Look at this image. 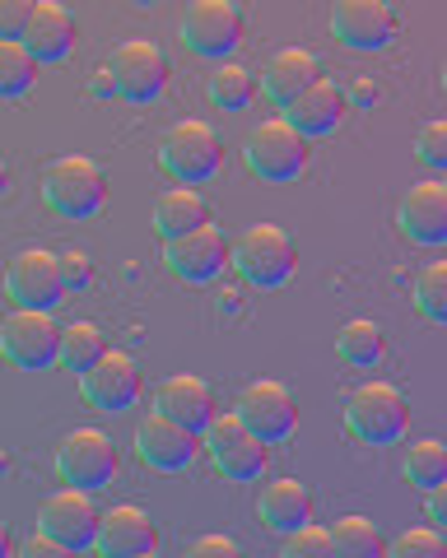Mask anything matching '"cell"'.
<instances>
[{"label":"cell","instance_id":"9c48e42d","mask_svg":"<svg viewBox=\"0 0 447 558\" xmlns=\"http://www.w3.org/2000/svg\"><path fill=\"white\" fill-rule=\"evenodd\" d=\"M57 317L51 307H14L0 322V354L24 373H43L57 363Z\"/></svg>","mask_w":447,"mask_h":558},{"label":"cell","instance_id":"ffe728a7","mask_svg":"<svg viewBox=\"0 0 447 558\" xmlns=\"http://www.w3.org/2000/svg\"><path fill=\"white\" fill-rule=\"evenodd\" d=\"M346 108H350V98L340 84H331L326 75H317L307 89H299L294 98L285 102V121L294 126L303 140H322V135H331L340 121H346Z\"/></svg>","mask_w":447,"mask_h":558},{"label":"cell","instance_id":"e575fe53","mask_svg":"<svg viewBox=\"0 0 447 558\" xmlns=\"http://www.w3.org/2000/svg\"><path fill=\"white\" fill-rule=\"evenodd\" d=\"M280 549L289 558H294V554H331V531L317 526V521H303V526L280 535Z\"/></svg>","mask_w":447,"mask_h":558},{"label":"cell","instance_id":"8992f818","mask_svg":"<svg viewBox=\"0 0 447 558\" xmlns=\"http://www.w3.org/2000/svg\"><path fill=\"white\" fill-rule=\"evenodd\" d=\"M117 470H122V457H117L112 438L94 424L84 428H71L57 447V475L61 484H75V488H89V494H98V488H108L117 480Z\"/></svg>","mask_w":447,"mask_h":558},{"label":"cell","instance_id":"7c38bea8","mask_svg":"<svg viewBox=\"0 0 447 558\" xmlns=\"http://www.w3.org/2000/svg\"><path fill=\"white\" fill-rule=\"evenodd\" d=\"M108 70H112L117 98H126V102H154L168 84V57H164V47L149 38H126L112 51Z\"/></svg>","mask_w":447,"mask_h":558},{"label":"cell","instance_id":"f6af8a7d","mask_svg":"<svg viewBox=\"0 0 447 558\" xmlns=\"http://www.w3.org/2000/svg\"><path fill=\"white\" fill-rule=\"evenodd\" d=\"M5 554H10V526L0 521V558H5Z\"/></svg>","mask_w":447,"mask_h":558},{"label":"cell","instance_id":"d6986e66","mask_svg":"<svg viewBox=\"0 0 447 558\" xmlns=\"http://www.w3.org/2000/svg\"><path fill=\"white\" fill-rule=\"evenodd\" d=\"M397 229L415 247H443L447 242V182L424 178L401 196L397 205Z\"/></svg>","mask_w":447,"mask_h":558},{"label":"cell","instance_id":"d590c367","mask_svg":"<svg viewBox=\"0 0 447 558\" xmlns=\"http://www.w3.org/2000/svg\"><path fill=\"white\" fill-rule=\"evenodd\" d=\"M57 266H61V284H65V293H75V289H84L89 284V256H84L80 247H65V252H57Z\"/></svg>","mask_w":447,"mask_h":558},{"label":"cell","instance_id":"d6a6232c","mask_svg":"<svg viewBox=\"0 0 447 558\" xmlns=\"http://www.w3.org/2000/svg\"><path fill=\"white\" fill-rule=\"evenodd\" d=\"M391 558H438L443 549H447V535L438 531V526H415V531H401L391 545H383Z\"/></svg>","mask_w":447,"mask_h":558},{"label":"cell","instance_id":"74e56055","mask_svg":"<svg viewBox=\"0 0 447 558\" xmlns=\"http://www.w3.org/2000/svg\"><path fill=\"white\" fill-rule=\"evenodd\" d=\"M424 517H428V526H447V480L434 484V488H424Z\"/></svg>","mask_w":447,"mask_h":558},{"label":"cell","instance_id":"4fadbf2b","mask_svg":"<svg viewBox=\"0 0 447 558\" xmlns=\"http://www.w3.org/2000/svg\"><path fill=\"white\" fill-rule=\"evenodd\" d=\"M164 266L186 284H210L229 266V238H224L210 219L196 223L192 233H178L164 242Z\"/></svg>","mask_w":447,"mask_h":558},{"label":"cell","instance_id":"484cf974","mask_svg":"<svg viewBox=\"0 0 447 558\" xmlns=\"http://www.w3.org/2000/svg\"><path fill=\"white\" fill-rule=\"evenodd\" d=\"M336 354H340V363H350V368H359V373L377 368V363H383V354H387L383 326L369 322V317L346 322V326H340V336H336Z\"/></svg>","mask_w":447,"mask_h":558},{"label":"cell","instance_id":"83f0119b","mask_svg":"<svg viewBox=\"0 0 447 558\" xmlns=\"http://www.w3.org/2000/svg\"><path fill=\"white\" fill-rule=\"evenodd\" d=\"M102 349H108V340H102V330L94 322H65L57 330V363L65 373H75V377L89 368Z\"/></svg>","mask_w":447,"mask_h":558},{"label":"cell","instance_id":"5bb4252c","mask_svg":"<svg viewBox=\"0 0 447 558\" xmlns=\"http://www.w3.org/2000/svg\"><path fill=\"white\" fill-rule=\"evenodd\" d=\"M94 526H98V508H94L89 488L65 484V488H57V494H47L43 508H38V531H47L65 554L89 549L94 545Z\"/></svg>","mask_w":447,"mask_h":558},{"label":"cell","instance_id":"7402d4cb","mask_svg":"<svg viewBox=\"0 0 447 558\" xmlns=\"http://www.w3.org/2000/svg\"><path fill=\"white\" fill-rule=\"evenodd\" d=\"M154 410L182 428L201 433L205 418L215 414V391H210V381L196 377V373H173L154 387Z\"/></svg>","mask_w":447,"mask_h":558},{"label":"cell","instance_id":"7a4b0ae2","mask_svg":"<svg viewBox=\"0 0 447 558\" xmlns=\"http://www.w3.org/2000/svg\"><path fill=\"white\" fill-rule=\"evenodd\" d=\"M229 266L252 289H280L299 266L294 238L280 223H252V229H243L229 242Z\"/></svg>","mask_w":447,"mask_h":558},{"label":"cell","instance_id":"ba28073f","mask_svg":"<svg viewBox=\"0 0 447 558\" xmlns=\"http://www.w3.org/2000/svg\"><path fill=\"white\" fill-rule=\"evenodd\" d=\"M182 43L205 61H229L243 43V10L238 0H192L182 14Z\"/></svg>","mask_w":447,"mask_h":558},{"label":"cell","instance_id":"5b68a950","mask_svg":"<svg viewBox=\"0 0 447 558\" xmlns=\"http://www.w3.org/2000/svg\"><path fill=\"white\" fill-rule=\"evenodd\" d=\"M219 163H224V145H219V135H215L210 121L186 117V121H173V126H168L164 145H159V168L173 182L201 186V182L215 178Z\"/></svg>","mask_w":447,"mask_h":558},{"label":"cell","instance_id":"bcb514c9","mask_svg":"<svg viewBox=\"0 0 447 558\" xmlns=\"http://www.w3.org/2000/svg\"><path fill=\"white\" fill-rule=\"evenodd\" d=\"M131 5H159V0H131Z\"/></svg>","mask_w":447,"mask_h":558},{"label":"cell","instance_id":"6da1fadb","mask_svg":"<svg viewBox=\"0 0 447 558\" xmlns=\"http://www.w3.org/2000/svg\"><path fill=\"white\" fill-rule=\"evenodd\" d=\"M410 424V400L391 381H359L346 396V428L364 447H391L406 438Z\"/></svg>","mask_w":447,"mask_h":558},{"label":"cell","instance_id":"603a6c76","mask_svg":"<svg viewBox=\"0 0 447 558\" xmlns=\"http://www.w3.org/2000/svg\"><path fill=\"white\" fill-rule=\"evenodd\" d=\"M317 75H322V61L307 47H280L262 65V94L275 102V108H285V102L294 98L299 89H307Z\"/></svg>","mask_w":447,"mask_h":558},{"label":"cell","instance_id":"52a82bcc","mask_svg":"<svg viewBox=\"0 0 447 558\" xmlns=\"http://www.w3.org/2000/svg\"><path fill=\"white\" fill-rule=\"evenodd\" d=\"M243 159L252 168V178L294 182V178H303V168H307V140L289 126L285 117H275V121H262L256 131H247Z\"/></svg>","mask_w":447,"mask_h":558},{"label":"cell","instance_id":"3957f363","mask_svg":"<svg viewBox=\"0 0 447 558\" xmlns=\"http://www.w3.org/2000/svg\"><path fill=\"white\" fill-rule=\"evenodd\" d=\"M201 438V451L210 457V465L219 470L224 480L233 484H247V480H262L266 470V442L256 438V433L238 418V410H215L205 418V428L196 433Z\"/></svg>","mask_w":447,"mask_h":558},{"label":"cell","instance_id":"2e32d148","mask_svg":"<svg viewBox=\"0 0 447 558\" xmlns=\"http://www.w3.org/2000/svg\"><path fill=\"white\" fill-rule=\"evenodd\" d=\"M5 293L14 307H57L65 299L57 252L47 247H24L5 266Z\"/></svg>","mask_w":447,"mask_h":558},{"label":"cell","instance_id":"ac0fdd59","mask_svg":"<svg viewBox=\"0 0 447 558\" xmlns=\"http://www.w3.org/2000/svg\"><path fill=\"white\" fill-rule=\"evenodd\" d=\"M94 549L108 554V558H141L159 549V526L145 508L135 502H117V508L98 512V526H94Z\"/></svg>","mask_w":447,"mask_h":558},{"label":"cell","instance_id":"f546056e","mask_svg":"<svg viewBox=\"0 0 447 558\" xmlns=\"http://www.w3.org/2000/svg\"><path fill=\"white\" fill-rule=\"evenodd\" d=\"M38 80V61L20 38H0V98H24Z\"/></svg>","mask_w":447,"mask_h":558},{"label":"cell","instance_id":"7bdbcfd3","mask_svg":"<svg viewBox=\"0 0 447 558\" xmlns=\"http://www.w3.org/2000/svg\"><path fill=\"white\" fill-rule=\"evenodd\" d=\"M238 299H243L238 289H224V293H219V312H238Z\"/></svg>","mask_w":447,"mask_h":558},{"label":"cell","instance_id":"30bf717a","mask_svg":"<svg viewBox=\"0 0 447 558\" xmlns=\"http://www.w3.org/2000/svg\"><path fill=\"white\" fill-rule=\"evenodd\" d=\"M141 363L126 349H102V354L80 373V396L102 414H122L141 400Z\"/></svg>","mask_w":447,"mask_h":558},{"label":"cell","instance_id":"44dd1931","mask_svg":"<svg viewBox=\"0 0 447 558\" xmlns=\"http://www.w3.org/2000/svg\"><path fill=\"white\" fill-rule=\"evenodd\" d=\"M20 43L28 47V57L38 65L65 61V57H71V47H75V14L65 10L61 0H33Z\"/></svg>","mask_w":447,"mask_h":558},{"label":"cell","instance_id":"4dcf8cb0","mask_svg":"<svg viewBox=\"0 0 447 558\" xmlns=\"http://www.w3.org/2000/svg\"><path fill=\"white\" fill-rule=\"evenodd\" d=\"M331 531V554H350V558H377L383 554V535L369 517H340Z\"/></svg>","mask_w":447,"mask_h":558},{"label":"cell","instance_id":"ab89813d","mask_svg":"<svg viewBox=\"0 0 447 558\" xmlns=\"http://www.w3.org/2000/svg\"><path fill=\"white\" fill-rule=\"evenodd\" d=\"M20 549H24L28 558H38V554H65V549H61V545H57V539H51L47 531H33V535L24 539V545H20Z\"/></svg>","mask_w":447,"mask_h":558},{"label":"cell","instance_id":"e0dca14e","mask_svg":"<svg viewBox=\"0 0 447 558\" xmlns=\"http://www.w3.org/2000/svg\"><path fill=\"white\" fill-rule=\"evenodd\" d=\"M201 451V438L192 428L173 424V418H164L159 410H149V418H141V428H135V457L141 465L159 470V475H178L196 461Z\"/></svg>","mask_w":447,"mask_h":558},{"label":"cell","instance_id":"ee69618b","mask_svg":"<svg viewBox=\"0 0 447 558\" xmlns=\"http://www.w3.org/2000/svg\"><path fill=\"white\" fill-rule=\"evenodd\" d=\"M5 191H10V163L0 159V196H5Z\"/></svg>","mask_w":447,"mask_h":558},{"label":"cell","instance_id":"277c9868","mask_svg":"<svg viewBox=\"0 0 447 558\" xmlns=\"http://www.w3.org/2000/svg\"><path fill=\"white\" fill-rule=\"evenodd\" d=\"M102 196H108V178H102V168L89 154H61V159H51L43 172V201L51 205V215H61V219L98 215Z\"/></svg>","mask_w":447,"mask_h":558},{"label":"cell","instance_id":"f35d334b","mask_svg":"<svg viewBox=\"0 0 447 558\" xmlns=\"http://www.w3.org/2000/svg\"><path fill=\"white\" fill-rule=\"evenodd\" d=\"M186 554H238V539H229V535H201V539L186 545Z\"/></svg>","mask_w":447,"mask_h":558},{"label":"cell","instance_id":"cb8c5ba5","mask_svg":"<svg viewBox=\"0 0 447 558\" xmlns=\"http://www.w3.org/2000/svg\"><path fill=\"white\" fill-rule=\"evenodd\" d=\"M256 517H262V526H270L275 535L303 526V521H313V494H307V484L299 480H270L262 488V498H256Z\"/></svg>","mask_w":447,"mask_h":558},{"label":"cell","instance_id":"9a60e30c","mask_svg":"<svg viewBox=\"0 0 447 558\" xmlns=\"http://www.w3.org/2000/svg\"><path fill=\"white\" fill-rule=\"evenodd\" d=\"M331 33L350 51H383L397 38V10H391V0H336Z\"/></svg>","mask_w":447,"mask_h":558},{"label":"cell","instance_id":"d4e9b609","mask_svg":"<svg viewBox=\"0 0 447 558\" xmlns=\"http://www.w3.org/2000/svg\"><path fill=\"white\" fill-rule=\"evenodd\" d=\"M154 233H159L164 242L168 238H178V233H192L196 223H205L210 219V205H205V196L196 186H168V191H159V201H154Z\"/></svg>","mask_w":447,"mask_h":558},{"label":"cell","instance_id":"4316f807","mask_svg":"<svg viewBox=\"0 0 447 558\" xmlns=\"http://www.w3.org/2000/svg\"><path fill=\"white\" fill-rule=\"evenodd\" d=\"M252 94H256V80H252L247 65H238V61H215L210 80H205V98H210L219 112H243L247 102H252Z\"/></svg>","mask_w":447,"mask_h":558},{"label":"cell","instance_id":"b9f144b4","mask_svg":"<svg viewBox=\"0 0 447 558\" xmlns=\"http://www.w3.org/2000/svg\"><path fill=\"white\" fill-rule=\"evenodd\" d=\"M346 98H354V102H359V108H369V102H377V84H369V80H359V84H354V89H350Z\"/></svg>","mask_w":447,"mask_h":558},{"label":"cell","instance_id":"60d3db41","mask_svg":"<svg viewBox=\"0 0 447 558\" xmlns=\"http://www.w3.org/2000/svg\"><path fill=\"white\" fill-rule=\"evenodd\" d=\"M94 94H98V98H117V84H112V70H108V65L94 70Z\"/></svg>","mask_w":447,"mask_h":558},{"label":"cell","instance_id":"836d02e7","mask_svg":"<svg viewBox=\"0 0 447 558\" xmlns=\"http://www.w3.org/2000/svg\"><path fill=\"white\" fill-rule=\"evenodd\" d=\"M415 159L428 172H443L447 168V121H424L420 135H415Z\"/></svg>","mask_w":447,"mask_h":558},{"label":"cell","instance_id":"1f68e13d","mask_svg":"<svg viewBox=\"0 0 447 558\" xmlns=\"http://www.w3.org/2000/svg\"><path fill=\"white\" fill-rule=\"evenodd\" d=\"M415 307L424 322H434V326L447 322V260H428L415 275Z\"/></svg>","mask_w":447,"mask_h":558},{"label":"cell","instance_id":"8d00e7d4","mask_svg":"<svg viewBox=\"0 0 447 558\" xmlns=\"http://www.w3.org/2000/svg\"><path fill=\"white\" fill-rule=\"evenodd\" d=\"M33 0H0V38H20L28 24Z\"/></svg>","mask_w":447,"mask_h":558},{"label":"cell","instance_id":"f1b7e54d","mask_svg":"<svg viewBox=\"0 0 447 558\" xmlns=\"http://www.w3.org/2000/svg\"><path fill=\"white\" fill-rule=\"evenodd\" d=\"M401 475L410 488H434L447 480V447L438 438H420V442H410L406 447V461H401Z\"/></svg>","mask_w":447,"mask_h":558},{"label":"cell","instance_id":"8fae6325","mask_svg":"<svg viewBox=\"0 0 447 558\" xmlns=\"http://www.w3.org/2000/svg\"><path fill=\"white\" fill-rule=\"evenodd\" d=\"M238 418L262 438L266 447H275V442H285V438H294V424H299V400H294V391L285 387V381H270V377H262V381H247L243 387V396H238Z\"/></svg>","mask_w":447,"mask_h":558}]
</instances>
